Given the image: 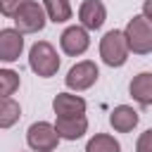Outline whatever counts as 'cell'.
I'll return each mask as SVG.
<instances>
[{"instance_id":"obj_8","label":"cell","mask_w":152,"mask_h":152,"mask_svg":"<svg viewBox=\"0 0 152 152\" xmlns=\"http://www.w3.org/2000/svg\"><path fill=\"white\" fill-rule=\"evenodd\" d=\"M24 50V36L19 28H2L0 31V59L2 62H14L19 59Z\"/></svg>"},{"instance_id":"obj_18","label":"cell","mask_w":152,"mask_h":152,"mask_svg":"<svg viewBox=\"0 0 152 152\" xmlns=\"http://www.w3.org/2000/svg\"><path fill=\"white\" fill-rule=\"evenodd\" d=\"M135 152H152V128L140 133V138L135 142Z\"/></svg>"},{"instance_id":"obj_5","label":"cell","mask_w":152,"mask_h":152,"mask_svg":"<svg viewBox=\"0 0 152 152\" xmlns=\"http://www.w3.org/2000/svg\"><path fill=\"white\" fill-rule=\"evenodd\" d=\"M26 142L33 152H52L59 142V133L48 121H36L26 131Z\"/></svg>"},{"instance_id":"obj_4","label":"cell","mask_w":152,"mask_h":152,"mask_svg":"<svg viewBox=\"0 0 152 152\" xmlns=\"http://www.w3.org/2000/svg\"><path fill=\"white\" fill-rule=\"evenodd\" d=\"M45 17H48V12H45V7H40L38 2H33V0H26L17 12H14V24H17V28L21 31V33H38V31H43V26H45Z\"/></svg>"},{"instance_id":"obj_16","label":"cell","mask_w":152,"mask_h":152,"mask_svg":"<svg viewBox=\"0 0 152 152\" xmlns=\"http://www.w3.org/2000/svg\"><path fill=\"white\" fill-rule=\"evenodd\" d=\"M19 116H21L19 102H14L12 97H2V102H0V126L10 128V126H14L19 121Z\"/></svg>"},{"instance_id":"obj_3","label":"cell","mask_w":152,"mask_h":152,"mask_svg":"<svg viewBox=\"0 0 152 152\" xmlns=\"http://www.w3.org/2000/svg\"><path fill=\"white\" fill-rule=\"evenodd\" d=\"M124 33H126L128 48H131L135 55H147V52H152V21H150L145 14H138V17L128 19Z\"/></svg>"},{"instance_id":"obj_7","label":"cell","mask_w":152,"mask_h":152,"mask_svg":"<svg viewBox=\"0 0 152 152\" xmlns=\"http://www.w3.org/2000/svg\"><path fill=\"white\" fill-rule=\"evenodd\" d=\"M59 45L64 50V55L69 57H78L88 50L90 38H88V28L86 26H69L64 28V33L59 36Z\"/></svg>"},{"instance_id":"obj_12","label":"cell","mask_w":152,"mask_h":152,"mask_svg":"<svg viewBox=\"0 0 152 152\" xmlns=\"http://www.w3.org/2000/svg\"><path fill=\"white\" fill-rule=\"evenodd\" d=\"M138 119H140L138 112H135L133 107H128V104H119V107H114L112 114H109V124H112V128L119 131V133L133 131V128L138 126Z\"/></svg>"},{"instance_id":"obj_20","label":"cell","mask_w":152,"mask_h":152,"mask_svg":"<svg viewBox=\"0 0 152 152\" xmlns=\"http://www.w3.org/2000/svg\"><path fill=\"white\" fill-rule=\"evenodd\" d=\"M142 14L152 21V0H145V2H142Z\"/></svg>"},{"instance_id":"obj_19","label":"cell","mask_w":152,"mask_h":152,"mask_svg":"<svg viewBox=\"0 0 152 152\" xmlns=\"http://www.w3.org/2000/svg\"><path fill=\"white\" fill-rule=\"evenodd\" d=\"M26 0H0V12L5 14V17H14V12L24 5Z\"/></svg>"},{"instance_id":"obj_1","label":"cell","mask_w":152,"mask_h":152,"mask_svg":"<svg viewBox=\"0 0 152 152\" xmlns=\"http://www.w3.org/2000/svg\"><path fill=\"white\" fill-rule=\"evenodd\" d=\"M128 50L131 48H128V40H126V33L124 31L112 28L100 40V57H102V62L107 66H121V64H126Z\"/></svg>"},{"instance_id":"obj_2","label":"cell","mask_w":152,"mask_h":152,"mask_svg":"<svg viewBox=\"0 0 152 152\" xmlns=\"http://www.w3.org/2000/svg\"><path fill=\"white\" fill-rule=\"evenodd\" d=\"M28 66H31L38 76H43V78L55 76L57 69H59L57 50H55L48 40H38V43H33L31 50H28Z\"/></svg>"},{"instance_id":"obj_14","label":"cell","mask_w":152,"mask_h":152,"mask_svg":"<svg viewBox=\"0 0 152 152\" xmlns=\"http://www.w3.org/2000/svg\"><path fill=\"white\" fill-rule=\"evenodd\" d=\"M43 7L48 12V19L55 24H62L66 19H71V5L69 0H43Z\"/></svg>"},{"instance_id":"obj_10","label":"cell","mask_w":152,"mask_h":152,"mask_svg":"<svg viewBox=\"0 0 152 152\" xmlns=\"http://www.w3.org/2000/svg\"><path fill=\"white\" fill-rule=\"evenodd\" d=\"M52 109L57 116H81L86 114V100L71 93H57L52 100Z\"/></svg>"},{"instance_id":"obj_11","label":"cell","mask_w":152,"mask_h":152,"mask_svg":"<svg viewBox=\"0 0 152 152\" xmlns=\"http://www.w3.org/2000/svg\"><path fill=\"white\" fill-rule=\"evenodd\" d=\"M55 128H57L59 138H64V140H78L88 131V119L83 114L81 116H57Z\"/></svg>"},{"instance_id":"obj_15","label":"cell","mask_w":152,"mask_h":152,"mask_svg":"<svg viewBox=\"0 0 152 152\" xmlns=\"http://www.w3.org/2000/svg\"><path fill=\"white\" fill-rule=\"evenodd\" d=\"M86 152H121V145L114 135H107V133H97L88 140L86 145Z\"/></svg>"},{"instance_id":"obj_9","label":"cell","mask_w":152,"mask_h":152,"mask_svg":"<svg viewBox=\"0 0 152 152\" xmlns=\"http://www.w3.org/2000/svg\"><path fill=\"white\" fill-rule=\"evenodd\" d=\"M78 19L88 31H97L107 19V10L100 0H83L78 7Z\"/></svg>"},{"instance_id":"obj_6","label":"cell","mask_w":152,"mask_h":152,"mask_svg":"<svg viewBox=\"0 0 152 152\" xmlns=\"http://www.w3.org/2000/svg\"><path fill=\"white\" fill-rule=\"evenodd\" d=\"M97 76H100L97 64L90 62V59H83V62H78V64H74V66L69 69L64 83H66V88H71V90H86V88L95 86Z\"/></svg>"},{"instance_id":"obj_13","label":"cell","mask_w":152,"mask_h":152,"mask_svg":"<svg viewBox=\"0 0 152 152\" xmlns=\"http://www.w3.org/2000/svg\"><path fill=\"white\" fill-rule=\"evenodd\" d=\"M128 90H131V97L138 104H142V107L152 104V74L150 71H142V74L133 76Z\"/></svg>"},{"instance_id":"obj_17","label":"cell","mask_w":152,"mask_h":152,"mask_svg":"<svg viewBox=\"0 0 152 152\" xmlns=\"http://www.w3.org/2000/svg\"><path fill=\"white\" fill-rule=\"evenodd\" d=\"M19 88V74L12 69H0V93L2 97H10Z\"/></svg>"}]
</instances>
